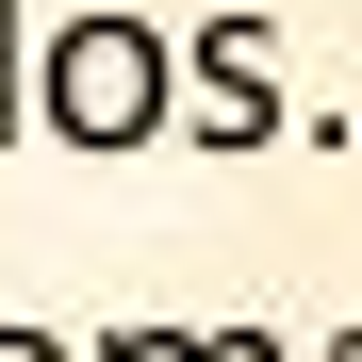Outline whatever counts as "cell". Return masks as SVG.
<instances>
[{"instance_id":"4","label":"cell","mask_w":362,"mask_h":362,"mask_svg":"<svg viewBox=\"0 0 362 362\" xmlns=\"http://www.w3.org/2000/svg\"><path fill=\"white\" fill-rule=\"evenodd\" d=\"M181 362H296L280 329H181Z\"/></svg>"},{"instance_id":"6","label":"cell","mask_w":362,"mask_h":362,"mask_svg":"<svg viewBox=\"0 0 362 362\" xmlns=\"http://www.w3.org/2000/svg\"><path fill=\"white\" fill-rule=\"evenodd\" d=\"M0 362H83V346L66 329H0Z\"/></svg>"},{"instance_id":"1","label":"cell","mask_w":362,"mask_h":362,"mask_svg":"<svg viewBox=\"0 0 362 362\" xmlns=\"http://www.w3.org/2000/svg\"><path fill=\"white\" fill-rule=\"evenodd\" d=\"M33 132L83 148V165L148 148V132H165V33H148V17H66V33H33Z\"/></svg>"},{"instance_id":"7","label":"cell","mask_w":362,"mask_h":362,"mask_svg":"<svg viewBox=\"0 0 362 362\" xmlns=\"http://www.w3.org/2000/svg\"><path fill=\"white\" fill-rule=\"evenodd\" d=\"M329 362H362V329H346V346H329Z\"/></svg>"},{"instance_id":"5","label":"cell","mask_w":362,"mask_h":362,"mask_svg":"<svg viewBox=\"0 0 362 362\" xmlns=\"http://www.w3.org/2000/svg\"><path fill=\"white\" fill-rule=\"evenodd\" d=\"M83 362H181V329H99Z\"/></svg>"},{"instance_id":"2","label":"cell","mask_w":362,"mask_h":362,"mask_svg":"<svg viewBox=\"0 0 362 362\" xmlns=\"http://www.w3.org/2000/svg\"><path fill=\"white\" fill-rule=\"evenodd\" d=\"M165 132H198L214 165H247L296 132L280 99V17H214V33H165Z\"/></svg>"},{"instance_id":"3","label":"cell","mask_w":362,"mask_h":362,"mask_svg":"<svg viewBox=\"0 0 362 362\" xmlns=\"http://www.w3.org/2000/svg\"><path fill=\"white\" fill-rule=\"evenodd\" d=\"M0 148H33V0H0Z\"/></svg>"}]
</instances>
